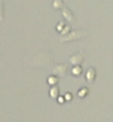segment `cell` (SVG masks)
Listing matches in <instances>:
<instances>
[{
  "instance_id": "6da1fadb",
  "label": "cell",
  "mask_w": 113,
  "mask_h": 122,
  "mask_svg": "<svg viewBox=\"0 0 113 122\" xmlns=\"http://www.w3.org/2000/svg\"><path fill=\"white\" fill-rule=\"evenodd\" d=\"M88 32L85 30H75L72 31L71 33H67L65 36H62L60 38V42H65V41H73V40H78V39H82L84 37H87Z\"/></svg>"
},
{
  "instance_id": "7a4b0ae2",
  "label": "cell",
  "mask_w": 113,
  "mask_h": 122,
  "mask_svg": "<svg viewBox=\"0 0 113 122\" xmlns=\"http://www.w3.org/2000/svg\"><path fill=\"white\" fill-rule=\"evenodd\" d=\"M68 69H69V68H68V64H65V63L57 64V66L53 68V74L63 78V77H65V76H67Z\"/></svg>"
},
{
  "instance_id": "3957f363",
  "label": "cell",
  "mask_w": 113,
  "mask_h": 122,
  "mask_svg": "<svg viewBox=\"0 0 113 122\" xmlns=\"http://www.w3.org/2000/svg\"><path fill=\"white\" fill-rule=\"evenodd\" d=\"M84 58H85V56H84L83 52H79V53H75L73 55L72 57H70V62H71L73 66H77V64H81L83 62Z\"/></svg>"
},
{
  "instance_id": "277c9868",
  "label": "cell",
  "mask_w": 113,
  "mask_h": 122,
  "mask_svg": "<svg viewBox=\"0 0 113 122\" xmlns=\"http://www.w3.org/2000/svg\"><path fill=\"white\" fill-rule=\"evenodd\" d=\"M62 16L65 20H68L69 22H74V15L72 13V11L69 8H63L62 10Z\"/></svg>"
},
{
  "instance_id": "5b68a950",
  "label": "cell",
  "mask_w": 113,
  "mask_h": 122,
  "mask_svg": "<svg viewBox=\"0 0 113 122\" xmlns=\"http://www.w3.org/2000/svg\"><path fill=\"white\" fill-rule=\"evenodd\" d=\"M95 77H97V71H95V69L94 68H89L87 71V80L89 83H92L94 81V79H95Z\"/></svg>"
},
{
  "instance_id": "8992f818",
  "label": "cell",
  "mask_w": 113,
  "mask_h": 122,
  "mask_svg": "<svg viewBox=\"0 0 113 122\" xmlns=\"http://www.w3.org/2000/svg\"><path fill=\"white\" fill-rule=\"evenodd\" d=\"M71 73L74 76V77H80L82 74V67L81 64H77V66H73V68L71 69Z\"/></svg>"
},
{
  "instance_id": "52a82bcc",
  "label": "cell",
  "mask_w": 113,
  "mask_h": 122,
  "mask_svg": "<svg viewBox=\"0 0 113 122\" xmlns=\"http://www.w3.org/2000/svg\"><path fill=\"white\" fill-rule=\"evenodd\" d=\"M52 7H53L54 10H60V9H62V8H64V3H63L62 0H53Z\"/></svg>"
},
{
  "instance_id": "ba28073f",
  "label": "cell",
  "mask_w": 113,
  "mask_h": 122,
  "mask_svg": "<svg viewBox=\"0 0 113 122\" xmlns=\"http://www.w3.org/2000/svg\"><path fill=\"white\" fill-rule=\"evenodd\" d=\"M50 96L52 97V98H58V94H59V88L57 87V86H54V87L51 88V90H50Z\"/></svg>"
},
{
  "instance_id": "9c48e42d",
  "label": "cell",
  "mask_w": 113,
  "mask_h": 122,
  "mask_svg": "<svg viewBox=\"0 0 113 122\" xmlns=\"http://www.w3.org/2000/svg\"><path fill=\"white\" fill-rule=\"evenodd\" d=\"M58 77H55V76H50V77L48 78V83L50 84V86H55V84L58 83Z\"/></svg>"
},
{
  "instance_id": "30bf717a",
  "label": "cell",
  "mask_w": 113,
  "mask_h": 122,
  "mask_svg": "<svg viewBox=\"0 0 113 122\" xmlns=\"http://www.w3.org/2000/svg\"><path fill=\"white\" fill-rule=\"evenodd\" d=\"M5 18V6H3V1L0 0V21H3Z\"/></svg>"
},
{
  "instance_id": "8fae6325",
  "label": "cell",
  "mask_w": 113,
  "mask_h": 122,
  "mask_svg": "<svg viewBox=\"0 0 113 122\" xmlns=\"http://www.w3.org/2000/svg\"><path fill=\"white\" fill-rule=\"evenodd\" d=\"M88 90H89L88 88H82V89H81V91H79V93H78V94H79L80 97H84L85 94H88Z\"/></svg>"
},
{
  "instance_id": "7c38bea8",
  "label": "cell",
  "mask_w": 113,
  "mask_h": 122,
  "mask_svg": "<svg viewBox=\"0 0 113 122\" xmlns=\"http://www.w3.org/2000/svg\"><path fill=\"white\" fill-rule=\"evenodd\" d=\"M68 31H70V26H64V30H62L61 31L62 36H65Z\"/></svg>"
},
{
  "instance_id": "4fadbf2b",
  "label": "cell",
  "mask_w": 113,
  "mask_h": 122,
  "mask_svg": "<svg viewBox=\"0 0 113 122\" xmlns=\"http://www.w3.org/2000/svg\"><path fill=\"white\" fill-rule=\"evenodd\" d=\"M64 98H65V100H67V101H70V100L72 99V94H71V93H67Z\"/></svg>"
},
{
  "instance_id": "5bb4252c",
  "label": "cell",
  "mask_w": 113,
  "mask_h": 122,
  "mask_svg": "<svg viewBox=\"0 0 113 122\" xmlns=\"http://www.w3.org/2000/svg\"><path fill=\"white\" fill-rule=\"evenodd\" d=\"M62 27H63V22H61L60 25L57 26V30H58V31H62Z\"/></svg>"
},
{
  "instance_id": "9a60e30c",
  "label": "cell",
  "mask_w": 113,
  "mask_h": 122,
  "mask_svg": "<svg viewBox=\"0 0 113 122\" xmlns=\"http://www.w3.org/2000/svg\"><path fill=\"white\" fill-rule=\"evenodd\" d=\"M63 99L64 98H59V102H63Z\"/></svg>"
}]
</instances>
